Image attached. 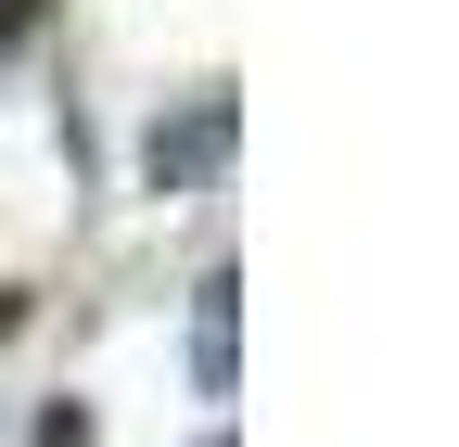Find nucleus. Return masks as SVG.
Listing matches in <instances>:
<instances>
[{"mask_svg": "<svg viewBox=\"0 0 459 447\" xmlns=\"http://www.w3.org/2000/svg\"><path fill=\"white\" fill-rule=\"evenodd\" d=\"M217 153H230V90H204L179 128H153V153H141V166H153V192H192Z\"/></svg>", "mask_w": 459, "mask_h": 447, "instance_id": "nucleus-1", "label": "nucleus"}, {"mask_svg": "<svg viewBox=\"0 0 459 447\" xmlns=\"http://www.w3.org/2000/svg\"><path fill=\"white\" fill-rule=\"evenodd\" d=\"M230 320H243V282L217 268V282L192 294V383H204V397H230V371H243V358H230Z\"/></svg>", "mask_w": 459, "mask_h": 447, "instance_id": "nucleus-2", "label": "nucleus"}, {"mask_svg": "<svg viewBox=\"0 0 459 447\" xmlns=\"http://www.w3.org/2000/svg\"><path fill=\"white\" fill-rule=\"evenodd\" d=\"M26 26H39V0H0V51H13V39H26Z\"/></svg>", "mask_w": 459, "mask_h": 447, "instance_id": "nucleus-3", "label": "nucleus"}, {"mask_svg": "<svg viewBox=\"0 0 459 447\" xmlns=\"http://www.w3.org/2000/svg\"><path fill=\"white\" fill-rule=\"evenodd\" d=\"M0 332H13V294H0Z\"/></svg>", "mask_w": 459, "mask_h": 447, "instance_id": "nucleus-4", "label": "nucleus"}]
</instances>
